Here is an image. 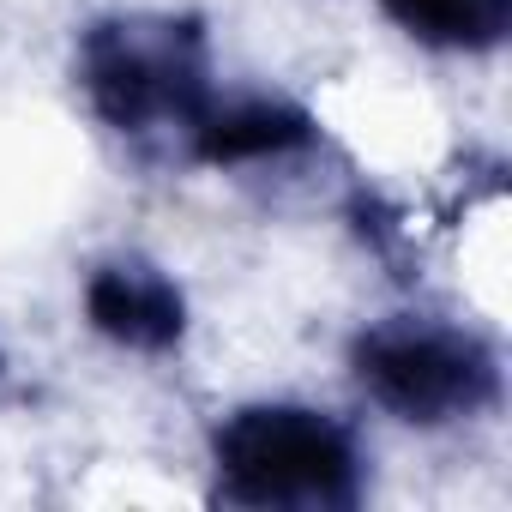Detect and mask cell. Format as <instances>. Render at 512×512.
Returning <instances> with one entry per match:
<instances>
[{
    "mask_svg": "<svg viewBox=\"0 0 512 512\" xmlns=\"http://www.w3.org/2000/svg\"><path fill=\"white\" fill-rule=\"evenodd\" d=\"M380 7L434 49H494L512 31V0H380Z\"/></svg>",
    "mask_w": 512,
    "mask_h": 512,
    "instance_id": "cell-6",
    "label": "cell"
},
{
    "mask_svg": "<svg viewBox=\"0 0 512 512\" xmlns=\"http://www.w3.org/2000/svg\"><path fill=\"white\" fill-rule=\"evenodd\" d=\"M356 380L392 416L440 428V422L476 416L494 398L500 374H494V356L470 332L398 320V326H374L356 344Z\"/></svg>",
    "mask_w": 512,
    "mask_h": 512,
    "instance_id": "cell-3",
    "label": "cell"
},
{
    "mask_svg": "<svg viewBox=\"0 0 512 512\" xmlns=\"http://www.w3.org/2000/svg\"><path fill=\"white\" fill-rule=\"evenodd\" d=\"M85 314L103 338L127 350H169L187 326L181 290L151 266H103L85 290Z\"/></svg>",
    "mask_w": 512,
    "mask_h": 512,
    "instance_id": "cell-4",
    "label": "cell"
},
{
    "mask_svg": "<svg viewBox=\"0 0 512 512\" xmlns=\"http://www.w3.org/2000/svg\"><path fill=\"white\" fill-rule=\"evenodd\" d=\"M85 91L97 115L121 133L187 127L211 109L205 103V61L199 31L175 19H115L85 37Z\"/></svg>",
    "mask_w": 512,
    "mask_h": 512,
    "instance_id": "cell-2",
    "label": "cell"
},
{
    "mask_svg": "<svg viewBox=\"0 0 512 512\" xmlns=\"http://www.w3.org/2000/svg\"><path fill=\"white\" fill-rule=\"evenodd\" d=\"M356 464L350 434L302 404H253L217 428V476L241 506H350Z\"/></svg>",
    "mask_w": 512,
    "mask_h": 512,
    "instance_id": "cell-1",
    "label": "cell"
},
{
    "mask_svg": "<svg viewBox=\"0 0 512 512\" xmlns=\"http://www.w3.org/2000/svg\"><path fill=\"white\" fill-rule=\"evenodd\" d=\"M308 145V115L290 103H229V109H205L193 121V151L205 163H253V157H278Z\"/></svg>",
    "mask_w": 512,
    "mask_h": 512,
    "instance_id": "cell-5",
    "label": "cell"
}]
</instances>
